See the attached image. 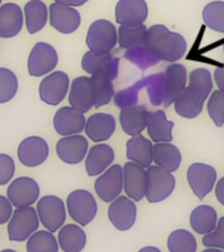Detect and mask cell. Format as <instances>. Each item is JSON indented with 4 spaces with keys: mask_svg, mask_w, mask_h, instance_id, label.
I'll return each instance as SVG.
<instances>
[{
    "mask_svg": "<svg viewBox=\"0 0 224 252\" xmlns=\"http://www.w3.org/2000/svg\"><path fill=\"white\" fill-rule=\"evenodd\" d=\"M59 248L63 252H82L85 248L86 235L80 224H64L58 231Z\"/></svg>",
    "mask_w": 224,
    "mask_h": 252,
    "instance_id": "83f0119b",
    "label": "cell"
},
{
    "mask_svg": "<svg viewBox=\"0 0 224 252\" xmlns=\"http://www.w3.org/2000/svg\"><path fill=\"white\" fill-rule=\"evenodd\" d=\"M173 121H169L163 110L148 112L147 116V131L151 137V141L155 143L159 142H170L173 139Z\"/></svg>",
    "mask_w": 224,
    "mask_h": 252,
    "instance_id": "f1b7e54d",
    "label": "cell"
},
{
    "mask_svg": "<svg viewBox=\"0 0 224 252\" xmlns=\"http://www.w3.org/2000/svg\"><path fill=\"white\" fill-rule=\"evenodd\" d=\"M119 59L115 58L112 53L109 54L97 55L92 51H86L82 58V68L86 74L106 75L112 80L117 78Z\"/></svg>",
    "mask_w": 224,
    "mask_h": 252,
    "instance_id": "d6986e66",
    "label": "cell"
},
{
    "mask_svg": "<svg viewBox=\"0 0 224 252\" xmlns=\"http://www.w3.org/2000/svg\"><path fill=\"white\" fill-rule=\"evenodd\" d=\"M148 17L145 0H119L115 5V21L119 25H140Z\"/></svg>",
    "mask_w": 224,
    "mask_h": 252,
    "instance_id": "44dd1931",
    "label": "cell"
},
{
    "mask_svg": "<svg viewBox=\"0 0 224 252\" xmlns=\"http://www.w3.org/2000/svg\"><path fill=\"white\" fill-rule=\"evenodd\" d=\"M202 252H224V250H220V248H204Z\"/></svg>",
    "mask_w": 224,
    "mask_h": 252,
    "instance_id": "c3c4849f",
    "label": "cell"
},
{
    "mask_svg": "<svg viewBox=\"0 0 224 252\" xmlns=\"http://www.w3.org/2000/svg\"><path fill=\"white\" fill-rule=\"evenodd\" d=\"M8 200L15 208H27L39 200L38 183L29 176L15 179L7 189Z\"/></svg>",
    "mask_w": 224,
    "mask_h": 252,
    "instance_id": "30bf717a",
    "label": "cell"
},
{
    "mask_svg": "<svg viewBox=\"0 0 224 252\" xmlns=\"http://www.w3.org/2000/svg\"><path fill=\"white\" fill-rule=\"evenodd\" d=\"M123 190L131 200H143L147 190V169L138 163L127 161L123 165Z\"/></svg>",
    "mask_w": 224,
    "mask_h": 252,
    "instance_id": "9a60e30c",
    "label": "cell"
},
{
    "mask_svg": "<svg viewBox=\"0 0 224 252\" xmlns=\"http://www.w3.org/2000/svg\"><path fill=\"white\" fill-rule=\"evenodd\" d=\"M90 80H92V87H93L94 108H101V106L109 104L115 94L113 80L106 75H92Z\"/></svg>",
    "mask_w": 224,
    "mask_h": 252,
    "instance_id": "836d02e7",
    "label": "cell"
},
{
    "mask_svg": "<svg viewBox=\"0 0 224 252\" xmlns=\"http://www.w3.org/2000/svg\"><path fill=\"white\" fill-rule=\"evenodd\" d=\"M19 91V80L13 71L0 67V104L11 101Z\"/></svg>",
    "mask_w": 224,
    "mask_h": 252,
    "instance_id": "f35d334b",
    "label": "cell"
},
{
    "mask_svg": "<svg viewBox=\"0 0 224 252\" xmlns=\"http://www.w3.org/2000/svg\"><path fill=\"white\" fill-rule=\"evenodd\" d=\"M0 7H1V0H0Z\"/></svg>",
    "mask_w": 224,
    "mask_h": 252,
    "instance_id": "f907efd6",
    "label": "cell"
},
{
    "mask_svg": "<svg viewBox=\"0 0 224 252\" xmlns=\"http://www.w3.org/2000/svg\"><path fill=\"white\" fill-rule=\"evenodd\" d=\"M56 3L66 4V5H71V7H82L85 3H88L89 0H55Z\"/></svg>",
    "mask_w": 224,
    "mask_h": 252,
    "instance_id": "bcb514c9",
    "label": "cell"
},
{
    "mask_svg": "<svg viewBox=\"0 0 224 252\" xmlns=\"http://www.w3.org/2000/svg\"><path fill=\"white\" fill-rule=\"evenodd\" d=\"M188 87L194 91L196 94H199L200 97L207 100L212 92L211 72L203 67L194 68L188 76Z\"/></svg>",
    "mask_w": 224,
    "mask_h": 252,
    "instance_id": "d590c367",
    "label": "cell"
},
{
    "mask_svg": "<svg viewBox=\"0 0 224 252\" xmlns=\"http://www.w3.org/2000/svg\"><path fill=\"white\" fill-rule=\"evenodd\" d=\"M25 25L24 9L16 3L1 4L0 7V38H12Z\"/></svg>",
    "mask_w": 224,
    "mask_h": 252,
    "instance_id": "7402d4cb",
    "label": "cell"
},
{
    "mask_svg": "<svg viewBox=\"0 0 224 252\" xmlns=\"http://www.w3.org/2000/svg\"><path fill=\"white\" fill-rule=\"evenodd\" d=\"M15 161L7 154H0V185H7L15 175Z\"/></svg>",
    "mask_w": 224,
    "mask_h": 252,
    "instance_id": "b9f144b4",
    "label": "cell"
},
{
    "mask_svg": "<svg viewBox=\"0 0 224 252\" xmlns=\"http://www.w3.org/2000/svg\"><path fill=\"white\" fill-rule=\"evenodd\" d=\"M223 51H224V45H223Z\"/></svg>",
    "mask_w": 224,
    "mask_h": 252,
    "instance_id": "816d5d0a",
    "label": "cell"
},
{
    "mask_svg": "<svg viewBox=\"0 0 224 252\" xmlns=\"http://www.w3.org/2000/svg\"><path fill=\"white\" fill-rule=\"evenodd\" d=\"M85 124L86 120L84 113L71 105L62 106L60 109L56 110L53 121L55 131L62 137L80 134L85 129Z\"/></svg>",
    "mask_w": 224,
    "mask_h": 252,
    "instance_id": "ac0fdd59",
    "label": "cell"
},
{
    "mask_svg": "<svg viewBox=\"0 0 224 252\" xmlns=\"http://www.w3.org/2000/svg\"><path fill=\"white\" fill-rule=\"evenodd\" d=\"M37 214L39 222L47 231H59V228L64 224L67 217V208L59 197L56 196H43L41 200L37 201Z\"/></svg>",
    "mask_w": 224,
    "mask_h": 252,
    "instance_id": "8992f818",
    "label": "cell"
},
{
    "mask_svg": "<svg viewBox=\"0 0 224 252\" xmlns=\"http://www.w3.org/2000/svg\"><path fill=\"white\" fill-rule=\"evenodd\" d=\"M17 158L25 167H38L49 158V145L43 138L37 135L27 137L17 147Z\"/></svg>",
    "mask_w": 224,
    "mask_h": 252,
    "instance_id": "5bb4252c",
    "label": "cell"
},
{
    "mask_svg": "<svg viewBox=\"0 0 224 252\" xmlns=\"http://www.w3.org/2000/svg\"><path fill=\"white\" fill-rule=\"evenodd\" d=\"M13 212H15L13 210V205H12L11 201L8 200V197L0 194V224L9 222Z\"/></svg>",
    "mask_w": 224,
    "mask_h": 252,
    "instance_id": "7bdbcfd3",
    "label": "cell"
},
{
    "mask_svg": "<svg viewBox=\"0 0 224 252\" xmlns=\"http://www.w3.org/2000/svg\"><path fill=\"white\" fill-rule=\"evenodd\" d=\"M118 32V45L126 50H133L145 46L148 28L144 24L140 25H119Z\"/></svg>",
    "mask_w": 224,
    "mask_h": 252,
    "instance_id": "d6a6232c",
    "label": "cell"
},
{
    "mask_svg": "<svg viewBox=\"0 0 224 252\" xmlns=\"http://www.w3.org/2000/svg\"><path fill=\"white\" fill-rule=\"evenodd\" d=\"M208 116L216 126L224 125V92L223 91H214L208 96L207 101Z\"/></svg>",
    "mask_w": 224,
    "mask_h": 252,
    "instance_id": "ab89813d",
    "label": "cell"
},
{
    "mask_svg": "<svg viewBox=\"0 0 224 252\" xmlns=\"http://www.w3.org/2000/svg\"><path fill=\"white\" fill-rule=\"evenodd\" d=\"M138 209L135 201L127 196H119L112 201L108 209V218L110 223L119 231H127L137 220Z\"/></svg>",
    "mask_w": 224,
    "mask_h": 252,
    "instance_id": "7c38bea8",
    "label": "cell"
},
{
    "mask_svg": "<svg viewBox=\"0 0 224 252\" xmlns=\"http://www.w3.org/2000/svg\"><path fill=\"white\" fill-rule=\"evenodd\" d=\"M66 208L72 220L80 226L89 224L97 214V202L93 194L85 189L71 192L67 197Z\"/></svg>",
    "mask_w": 224,
    "mask_h": 252,
    "instance_id": "277c9868",
    "label": "cell"
},
{
    "mask_svg": "<svg viewBox=\"0 0 224 252\" xmlns=\"http://www.w3.org/2000/svg\"><path fill=\"white\" fill-rule=\"evenodd\" d=\"M202 244L206 248H220V250H224V217L218 220V224H216V228L214 231L203 235Z\"/></svg>",
    "mask_w": 224,
    "mask_h": 252,
    "instance_id": "60d3db41",
    "label": "cell"
},
{
    "mask_svg": "<svg viewBox=\"0 0 224 252\" xmlns=\"http://www.w3.org/2000/svg\"><path fill=\"white\" fill-rule=\"evenodd\" d=\"M181 160L180 150L170 142H159L153 145V161L161 168L173 173L180 168Z\"/></svg>",
    "mask_w": 224,
    "mask_h": 252,
    "instance_id": "4dcf8cb0",
    "label": "cell"
},
{
    "mask_svg": "<svg viewBox=\"0 0 224 252\" xmlns=\"http://www.w3.org/2000/svg\"><path fill=\"white\" fill-rule=\"evenodd\" d=\"M0 252H17V251H15V250H11V248H7V250H3V251H0Z\"/></svg>",
    "mask_w": 224,
    "mask_h": 252,
    "instance_id": "681fc988",
    "label": "cell"
},
{
    "mask_svg": "<svg viewBox=\"0 0 224 252\" xmlns=\"http://www.w3.org/2000/svg\"><path fill=\"white\" fill-rule=\"evenodd\" d=\"M147 116L148 110L144 105H127L122 106L119 113V122L122 130L127 135L134 137L147 129Z\"/></svg>",
    "mask_w": 224,
    "mask_h": 252,
    "instance_id": "cb8c5ba5",
    "label": "cell"
},
{
    "mask_svg": "<svg viewBox=\"0 0 224 252\" xmlns=\"http://www.w3.org/2000/svg\"><path fill=\"white\" fill-rule=\"evenodd\" d=\"M216 176V169L204 163H193L188 168V183L199 200H203L214 189Z\"/></svg>",
    "mask_w": 224,
    "mask_h": 252,
    "instance_id": "4fadbf2b",
    "label": "cell"
},
{
    "mask_svg": "<svg viewBox=\"0 0 224 252\" xmlns=\"http://www.w3.org/2000/svg\"><path fill=\"white\" fill-rule=\"evenodd\" d=\"M126 155L130 161L148 168L153 161V143L141 134L134 135L126 143Z\"/></svg>",
    "mask_w": 224,
    "mask_h": 252,
    "instance_id": "484cf974",
    "label": "cell"
},
{
    "mask_svg": "<svg viewBox=\"0 0 224 252\" xmlns=\"http://www.w3.org/2000/svg\"><path fill=\"white\" fill-rule=\"evenodd\" d=\"M114 158H115L114 150L109 145L97 143L92 146L85 157V171L88 176H98L102 172H105L113 164Z\"/></svg>",
    "mask_w": 224,
    "mask_h": 252,
    "instance_id": "603a6c76",
    "label": "cell"
},
{
    "mask_svg": "<svg viewBox=\"0 0 224 252\" xmlns=\"http://www.w3.org/2000/svg\"><path fill=\"white\" fill-rule=\"evenodd\" d=\"M214 79H215L216 86L219 87V90L224 92V64L216 67L214 71Z\"/></svg>",
    "mask_w": 224,
    "mask_h": 252,
    "instance_id": "ee69618b",
    "label": "cell"
},
{
    "mask_svg": "<svg viewBox=\"0 0 224 252\" xmlns=\"http://www.w3.org/2000/svg\"><path fill=\"white\" fill-rule=\"evenodd\" d=\"M138 252H161L160 250L155 246H145V247L140 248Z\"/></svg>",
    "mask_w": 224,
    "mask_h": 252,
    "instance_id": "7dc6e473",
    "label": "cell"
},
{
    "mask_svg": "<svg viewBox=\"0 0 224 252\" xmlns=\"http://www.w3.org/2000/svg\"><path fill=\"white\" fill-rule=\"evenodd\" d=\"M39 218L37 210L31 206L16 208L8 222V238L12 242H24L38 230Z\"/></svg>",
    "mask_w": 224,
    "mask_h": 252,
    "instance_id": "5b68a950",
    "label": "cell"
},
{
    "mask_svg": "<svg viewBox=\"0 0 224 252\" xmlns=\"http://www.w3.org/2000/svg\"><path fill=\"white\" fill-rule=\"evenodd\" d=\"M202 20L208 29L218 33H224V1L215 0L204 5Z\"/></svg>",
    "mask_w": 224,
    "mask_h": 252,
    "instance_id": "74e56055",
    "label": "cell"
},
{
    "mask_svg": "<svg viewBox=\"0 0 224 252\" xmlns=\"http://www.w3.org/2000/svg\"><path fill=\"white\" fill-rule=\"evenodd\" d=\"M218 213L210 205H199L190 214V226L193 231L200 235H206L214 231L218 224Z\"/></svg>",
    "mask_w": 224,
    "mask_h": 252,
    "instance_id": "f546056e",
    "label": "cell"
},
{
    "mask_svg": "<svg viewBox=\"0 0 224 252\" xmlns=\"http://www.w3.org/2000/svg\"><path fill=\"white\" fill-rule=\"evenodd\" d=\"M59 243L58 238L47 230H41L31 234L28 238L27 252H58Z\"/></svg>",
    "mask_w": 224,
    "mask_h": 252,
    "instance_id": "e575fe53",
    "label": "cell"
},
{
    "mask_svg": "<svg viewBox=\"0 0 224 252\" xmlns=\"http://www.w3.org/2000/svg\"><path fill=\"white\" fill-rule=\"evenodd\" d=\"M85 134L90 141L102 143L115 131V118L109 113L92 114L85 124Z\"/></svg>",
    "mask_w": 224,
    "mask_h": 252,
    "instance_id": "d4e9b609",
    "label": "cell"
},
{
    "mask_svg": "<svg viewBox=\"0 0 224 252\" xmlns=\"http://www.w3.org/2000/svg\"><path fill=\"white\" fill-rule=\"evenodd\" d=\"M215 196L216 200L224 206V177H222L215 185Z\"/></svg>",
    "mask_w": 224,
    "mask_h": 252,
    "instance_id": "f6af8a7d",
    "label": "cell"
},
{
    "mask_svg": "<svg viewBox=\"0 0 224 252\" xmlns=\"http://www.w3.org/2000/svg\"><path fill=\"white\" fill-rule=\"evenodd\" d=\"M85 43L93 54H109L118 45V32L109 20H96L89 25Z\"/></svg>",
    "mask_w": 224,
    "mask_h": 252,
    "instance_id": "7a4b0ae2",
    "label": "cell"
},
{
    "mask_svg": "<svg viewBox=\"0 0 224 252\" xmlns=\"http://www.w3.org/2000/svg\"><path fill=\"white\" fill-rule=\"evenodd\" d=\"M204 101L206 100L203 97H200L199 94H196L194 91L186 87L174 101V110L181 117L192 120L199 116L203 109Z\"/></svg>",
    "mask_w": 224,
    "mask_h": 252,
    "instance_id": "1f68e13d",
    "label": "cell"
},
{
    "mask_svg": "<svg viewBox=\"0 0 224 252\" xmlns=\"http://www.w3.org/2000/svg\"><path fill=\"white\" fill-rule=\"evenodd\" d=\"M144 49L160 61L174 63L184 58L188 43L182 34L170 32L165 25L156 24L148 28Z\"/></svg>",
    "mask_w": 224,
    "mask_h": 252,
    "instance_id": "6da1fadb",
    "label": "cell"
},
{
    "mask_svg": "<svg viewBox=\"0 0 224 252\" xmlns=\"http://www.w3.org/2000/svg\"><path fill=\"white\" fill-rule=\"evenodd\" d=\"M88 139L82 134L62 137L56 143V155L67 164H79L88 154Z\"/></svg>",
    "mask_w": 224,
    "mask_h": 252,
    "instance_id": "2e32d148",
    "label": "cell"
},
{
    "mask_svg": "<svg viewBox=\"0 0 224 252\" xmlns=\"http://www.w3.org/2000/svg\"><path fill=\"white\" fill-rule=\"evenodd\" d=\"M176 188V177L172 172L159 165H149L147 168V190L145 198L149 204H157L167 200Z\"/></svg>",
    "mask_w": 224,
    "mask_h": 252,
    "instance_id": "3957f363",
    "label": "cell"
},
{
    "mask_svg": "<svg viewBox=\"0 0 224 252\" xmlns=\"http://www.w3.org/2000/svg\"><path fill=\"white\" fill-rule=\"evenodd\" d=\"M169 252H196V239L193 232L178 228L169 234L167 240Z\"/></svg>",
    "mask_w": 224,
    "mask_h": 252,
    "instance_id": "8d00e7d4",
    "label": "cell"
},
{
    "mask_svg": "<svg viewBox=\"0 0 224 252\" xmlns=\"http://www.w3.org/2000/svg\"><path fill=\"white\" fill-rule=\"evenodd\" d=\"M70 86V78L66 72L53 71L39 83V98L47 105H59L68 94Z\"/></svg>",
    "mask_w": 224,
    "mask_h": 252,
    "instance_id": "ba28073f",
    "label": "cell"
},
{
    "mask_svg": "<svg viewBox=\"0 0 224 252\" xmlns=\"http://www.w3.org/2000/svg\"><path fill=\"white\" fill-rule=\"evenodd\" d=\"M56 64L58 53L50 43L37 42L28 57V72L34 78L46 76L55 70Z\"/></svg>",
    "mask_w": 224,
    "mask_h": 252,
    "instance_id": "52a82bcc",
    "label": "cell"
},
{
    "mask_svg": "<svg viewBox=\"0 0 224 252\" xmlns=\"http://www.w3.org/2000/svg\"><path fill=\"white\" fill-rule=\"evenodd\" d=\"M49 23L59 33L71 34L80 27L82 16L75 7L54 1L49 7Z\"/></svg>",
    "mask_w": 224,
    "mask_h": 252,
    "instance_id": "8fae6325",
    "label": "cell"
},
{
    "mask_svg": "<svg viewBox=\"0 0 224 252\" xmlns=\"http://www.w3.org/2000/svg\"><path fill=\"white\" fill-rule=\"evenodd\" d=\"M68 101L72 108L83 113H86L93 108L94 94L90 76H78L72 80L68 91Z\"/></svg>",
    "mask_w": 224,
    "mask_h": 252,
    "instance_id": "ffe728a7",
    "label": "cell"
},
{
    "mask_svg": "<svg viewBox=\"0 0 224 252\" xmlns=\"http://www.w3.org/2000/svg\"><path fill=\"white\" fill-rule=\"evenodd\" d=\"M94 190L104 202H112L121 196L123 190V167L113 164L98 175L94 181Z\"/></svg>",
    "mask_w": 224,
    "mask_h": 252,
    "instance_id": "9c48e42d",
    "label": "cell"
},
{
    "mask_svg": "<svg viewBox=\"0 0 224 252\" xmlns=\"http://www.w3.org/2000/svg\"><path fill=\"white\" fill-rule=\"evenodd\" d=\"M188 87V70L181 63H172L165 70L164 83V106H170L174 104L177 97L182 94V91Z\"/></svg>",
    "mask_w": 224,
    "mask_h": 252,
    "instance_id": "e0dca14e",
    "label": "cell"
},
{
    "mask_svg": "<svg viewBox=\"0 0 224 252\" xmlns=\"http://www.w3.org/2000/svg\"><path fill=\"white\" fill-rule=\"evenodd\" d=\"M24 21L29 34H35L49 21V7L42 0H29L24 7Z\"/></svg>",
    "mask_w": 224,
    "mask_h": 252,
    "instance_id": "4316f807",
    "label": "cell"
}]
</instances>
